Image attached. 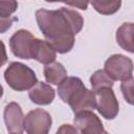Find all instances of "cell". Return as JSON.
<instances>
[{"label": "cell", "mask_w": 134, "mask_h": 134, "mask_svg": "<svg viewBox=\"0 0 134 134\" xmlns=\"http://www.w3.org/2000/svg\"><path fill=\"white\" fill-rule=\"evenodd\" d=\"M85 85L82 82V80L80 77L76 76H68L62 84L59 85L58 87V94L60 96V98L68 104L70 98L77 92L80 91L82 88H84Z\"/></svg>", "instance_id": "obj_13"}, {"label": "cell", "mask_w": 134, "mask_h": 134, "mask_svg": "<svg viewBox=\"0 0 134 134\" xmlns=\"http://www.w3.org/2000/svg\"><path fill=\"white\" fill-rule=\"evenodd\" d=\"M68 104L74 114L84 111H93L96 108V95L92 90L84 87L70 98Z\"/></svg>", "instance_id": "obj_9"}, {"label": "cell", "mask_w": 134, "mask_h": 134, "mask_svg": "<svg viewBox=\"0 0 134 134\" xmlns=\"http://www.w3.org/2000/svg\"><path fill=\"white\" fill-rule=\"evenodd\" d=\"M43 72H44V77L47 83L58 85V86L62 84L68 77L67 70L65 69L64 65L59 62H53L51 64L45 65Z\"/></svg>", "instance_id": "obj_14"}, {"label": "cell", "mask_w": 134, "mask_h": 134, "mask_svg": "<svg viewBox=\"0 0 134 134\" xmlns=\"http://www.w3.org/2000/svg\"><path fill=\"white\" fill-rule=\"evenodd\" d=\"M52 125L51 115L43 109H34L24 117L26 134H48Z\"/></svg>", "instance_id": "obj_5"}, {"label": "cell", "mask_w": 134, "mask_h": 134, "mask_svg": "<svg viewBox=\"0 0 134 134\" xmlns=\"http://www.w3.org/2000/svg\"><path fill=\"white\" fill-rule=\"evenodd\" d=\"M6 84L15 91L30 90L38 83L35 71L20 62H12L4 71Z\"/></svg>", "instance_id": "obj_2"}, {"label": "cell", "mask_w": 134, "mask_h": 134, "mask_svg": "<svg viewBox=\"0 0 134 134\" xmlns=\"http://www.w3.org/2000/svg\"><path fill=\"white\" fill-rule=\"evenodd\" d=\"M10 134H14V133H10Z\"/></svg>", "instance_id": "obj_23"}, {"label": "cell", "mask_w": 134, "mask_h": 134, "mask_svg": "<svg viewBox=\"0 0 134 134\" xmlns=\"http://www.w3.org/2000/svg\"><path fill=\"white\" fill-rule=\"evenodd\" d=\"M24 115L18 103L12 102L7 104L3 111V118L6 129L9 133L23 134L24 131Z\"/></svg>", "instance_id": "obj_8"}, {"label": "cell", "mask_w": 134, "mask_h": 134, "mask_svg": "<svg viewBox=\"0 0 134 134\" xmlns=\"http://www.w3.org/2000/svg\"><path fill=\"white\" fill-rule=\"evenodd\" d=\"M93 8L102 15H113L121 6V1H99L93 0L90 2Z\"/></svg>", "instance_id": "obj_16"}, {"label": "cell", "mask_w": 134, "mask_h": 134, "mask_svg": "<svg viewBox=\"0 0 134 134\" xmlns=\"http://www.w3.org/2000/svg\"><path fill=\"white\" fill-rule=\"evenodd\" d=\"M55 134H80V133L74 126L69 125V124H64L60 126Z\"/></svg>", "instance_id": "obj_19"}, {"label": "cell", "mask_w": 134, "mask_h": 134, "mask_svg": "<svg viewBox=\"0 0 134 134\" xmlns=\"http://www.w3.org/2000/svg\"><path fill=\"white\" fill-rule=\"evenodd\" d=\"M54 89L44 82H38L36 86H34L28 92L29 99L39 106H47L51 104L54 99Z\"/></svg>", "instance_id": "obj_10"}, {"label": "cell", "mask_w": 134, "mask_h": 134, "mask_svg": "<svg viewBox=\"0 0 134 134\" xmlns=\"http://www.w3.org/2000/svg\"><path fill=\"white\" fill-rule=\"evenodd\" d=\"M66 4H67V6H74V7H79V8H81V9H87V6H88V4H89V2H87V1H85V2H83V1H79V2H66Z\"/></svg>", "instance_id": "obj_21"}, {"label": "cell", "mask_w": 134, "mask_h": 134, "mask_svg": "<svg viewBox=\"0 0 134 134\" xmlns=\"http://www.w3.org/2000/svg\"><path fill=\"white\" fill-rule=\"evenodd\" d=\"M18 3L16 1H1L0 2V19H12V14L17 10Z\"/></svg>", "instance_id": "obj_18"}, {"label": "cell", "mask_w": 134, "mask_h": 134, "mask_svg": "<svg viewBox=\"0 0 134 134\" xmlns=\"http://www.w3.org/2000/svg\"><path fill=\"white\" fill-rule=\"evenodd\" d=\"M90 84L92 87V91L96 93L100 89L104 88H112L114 81L105 72V70H96L90 76Z\"/></svg>", "instance_id": "obj_15"}, {"label": "cell", "mask_w": 134, "mask_h": 134, "mask_svg": "<svg viewBox=\"0 0 134 134\" xmlns=\"http://www.w3.org/2000/svg\"><path fill=\"white\" fill-rule=\"evenodd\" d=\"M15 21H18V19L17 18H12V19H6V20H1V32L3 34V32H5V30L6 29H8L10 26H12V24H13V22H15Z\"/></svg>", "instance_id": "obj_20"}, {"label": "cell", "mask_w": 134, "mask_h": 134, "mask_svg": "<svg viewBox=\"0 0 134 134\" xmlns=\"http://www.w3.org/2000/svg\"><path fill=\"white\" fill-rule=\"evenodd\" d=\"M32 59L38 61L39 63L48 65L53 63L57 59V51L47 41H43L36 38L32 50Z\"/></svg>", "instance_id": "obj_11"}, {"label": "cell", "mask_w": 134, "mask_h": 134, "mask_svg": "<svg viewBox=\"0 0 134 134\" xmlns=\"http://www.w3.org/2000/svg\"><path fill=\"white\" fill-rule=\"evenodd\" d=\"M36 38L26 29H19L9 39V48L13 54L19 59H32V50Z\"/></svg>", "instance_id": "obj_4"}, {"label": "cell", "mask_w": 134, "mask_h": 134, "mask_svg": "<svg viewBox=\"0 0 134 134\" xmlns=\"http://www.w3.org/2000/svg\"><path fill=\"white\" fill-rule=\"evenodd\" d=\"M103 134H109V133H108L107 131H104V133H103Z\"/></svg>", "instance_id": "obj_22"}, {"label": "cell", "mask_w": 134, "mask_h": 134, "mask_svg": "<svg viewBox=\"0 0 134 134\" xmlns=\"http://www.w3.org/2000/svg\"><path fill=\"white\" fill-rule=\"evenodd\" d=\"M115 39L124 50L134 53V23H122L116 30Z\"/></svg>", "instance_id": "obj_12"}, {"label": "cell", "mask_w": 134, "mask_h": 134, "mask_svg": "<svg viewBox=\"0 0 134 134\" xmlns=\"http://www.w3.org/2000/svg\"><path fill=\"white\" fill-rule=\"evenodd\" d=\"M73 125L80 134H103L105 131L102 120L93 111H84L75 114Z\"/></svg>", "instance_id": "obj_7"}, {"label": "cell", "mask_w": 134, "mask_h": 134, "mask_svg": "<svg viewBox=\"0 0 134 134\" xmlns=\"http://www.w3.org/2000/svg\"><path fill=\"white\" fill-rule=\"evenodd\" d=\"M96 109L106 119H114L119 112V104L112 88H104L95 93Z\"/></svg>", "instance_id": "obj_6"}, {"label": "cell", "mask_w": 134, "mask_h": 134, "mask_svg": "<svg viewBox=\"0 0 134 134\" xmlns=\"http://www.w3.org/2000/svg\"><path fill=\"white\" fill-rule=\"evenodd\" d=\"M120 91L126 102L134 106V77H131L120 84Z\"/></svg>", "instance_id": "obj_17"}, {"label": "cell", "mask_w": 134, "mask_h": 134, "mask_svg": "<svg viewBox=\"0 0 134 134\" xmlns=\"http://www.w3.org/2000/svg\"><path fill=\"white\" fill-rule=\"evenodd\" d=\"M36 20L46 41L57 52L62 54L73 48L75 35L84 26L82 15L67 7L54 10L40 8L36 12Z\"/></svg>", "instance_id": "obj_1"}, {"label": "cell", "mask_w": 134, "mask_h": 134, "mask_svg": "<svg viewBox=\"0 0 134 134\" xmlns=\"http://www.w3.org/2000/svg\"><path fill=\"white\" fill-rule=\"evenodd\" d=\"M134 64L132 60L124 54H112L107 59L104 65L105 72L113 80L125 82L132 77Z\"/></svg>", "instance_id": "obj_3"}]
</instances>
